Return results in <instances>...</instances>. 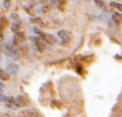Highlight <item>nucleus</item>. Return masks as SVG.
<instances>
[{
  "label": "nucleus",
  "instance_id": "f257e3e1",
  "mask_svg": "<svg viewBox=\"0 0 122 117\" xmlns=\"http://www.w3.org/2000/svg\"><path fill=\"white\" fill-rule=\"evenodd\" d=\"M35 33H36V35H39V36H40L39 37H41L45 43L53 44V43H55V42H56V40H55V37H54V36H52L49 35V34H45V33H43L42 31H41L40 29L36 28V29H35Z\"/></svg>",
  "mask_w": 122,
  "mask_h": 117
},
{
  "label": "nucleus",
  "instance_id": "f03ea898",
  "mask_svg": "<svg viewBox=\"0 0 122 117\" xmlns=\"http://www.w3.org/2000/svg\"><path fill=\"white\" fill-rule=\"evenodd\" d=\"M58 37L61 40V41H63L64 43H69L70 41L72 40V33L68 30H60L57 33Z\"/></svg>",
  "mask_w": 122,
  "mask_h": 117
},
{
  "label": "nucleus",
  "instance_id": "7ed1b4c3",
  "mask_svg": "<svg viewBox=\"0 0 122 117\" xmlns=\"http://www.w3.org/2000/svg\"><path fill=\"white\" fill-rule=\"evenodd\" d=\"M30 40L34 41V45L36 46V48L40 51H43L45 48V42L39 36H30Z\"/></svg>",
  "mask_w": 122,
  "mask_h": 117
},
{
  "label": "nucleus",
  "instance_id": "20e7f679",
  "mask_svg": "<svg viewBox=\"0 0 122 117\" xmlns=\"http://www.w3.org/2000/svg\"><path fill=\"white\" fill-rule=\"evenodd\" d=\"M5 52H6L7 55H9L13 58L18 57V52H17L16 49H15L13 44H11V43H6L5 44Z\"/></svg>",
  "mask_w": 122,
  "mask_h": 117
},
{
  "label": "nucleus",
  "instance_id": "39448f33",
  "mask_svg": "<svg viewBox=\"0 0 122 117\" xmlns=\"http://www.w3.org/2000/svg\"><path fill=\"white\" fill-rule=\"evenodd\" d=\"M36 116H37V111L34 108L23 110L19 114V117H36Z\"/></svg>",
  "mask_w": 122,
  "mask_h": 117
},
{
  "label": "nucleus",
  "instance_id": "423d86ee",
  "mask_svg": "<svg viewBox=\"0 0 122 117\" xmlns=\"http://www.w3.org/2000/svg\"><path fill=\"white\" fill-rule=\"evenodd\" d=\"M6 72H7V74H9V75L17 74L19 72V66L17 64H15V63H10V64L7 65Z\"/></svg>",
  "mask_w": 122,
  "mask_h": 117
},
{
  "label": "nucleus",
  "instance_id": "0eeeda50",
  "mask_svg": "<svg viewBox=\"0 0 122 117\" xmlns=\"http://www.w3.org/2000/svg\"><path fill=\"white\" fill-rule=\"evenodd\" d=\"M21 26H22V24H21V21L19 20V21H15L14 22V24L12 25V32H14L15 34H18L19 32H20V30H21Z\"/></svg>",
  "mask_w": 122,
  "mask_h": 117
},
{
  "label": "nucleus",
  "instance_id": "6e6552de",
  "mask_svg": "<svg viewBox=\"0 0 122 117\" xmlns=\"http://www.w3.org/2000/svg\"><path fill=\"white\" fill-rule=\"evenodd\" d=\"M0 80L1 81H8L9 80V74H7V72L2 69H0Z\"/></svg>",
  "mask_w": 122,
  "mask_h": 117
},
{
  "label": "nucleus",
  "instance_id": "1a4fd4ad",
  "mask_svg": "<svg viewBox=\"0 0 122 117\" xmlns=\"http://www.w3.org/2000/svg\"><path fill=\"white\" fill-rule=\"evenodd\" d=\"M11 97H7L5 95H3V93H0V101H5V102H10L11 100Z\"/></svg>",
  "mask_w": 122,
  "mask_h": 117
},
{
  "label": "nucleus",
  "instance_id": "9d476101",
  "mask_svg": "<svg viewBox=\"0 0 122 117\" xmlns=\"http://www.w3.org/2000/svg\"><path fill=\"white\" fill-rule=\"evenodd\" d=\"M109 5L112 6V7H114V8H116V9L118 8V10L121 11V4L120 3H116V2H114V1H111L109 3Z\"/></svg>",
  "mask_w": 122,
  "mask_h": 117
},
{
  "label": "nucleus",
  "instance_id": "9b49d317",
  "mask_svg": "<svg viewBox=\"0 0 122 117\" xmlns=\"http://www.w3.org/2000/svg\"><path fill=\"white\" fill-rule=\"evenodd\" d=\"M3 5H4L5 8H9V7L11 6V2L10 1H4L3 2Z\"/></svg>",
  "mask_w": 122,
  "mask_h": 117
},
{
  "label": "nucleus",
  "instance_id": "f8f14e48",
  "mask_svg": "<svg viewBox=\"0 0 122 117\" xmlns=\"http://www.w3.org/2000/svg\"><path fill=\"white\" fill-rule=\"evenodd\" d=\"M4 28L5 27L1 24V23H0V36H1V37L3 36V30H4Z\"/></svg>",
  "mask_w": 122,
  "mask_h": 117
},
{
  "label": "nucleus",
  "instance_id": "ddd939ff",
  "mask_svg": "<svg viewBox=\"0 0 122 117\" xmlns=\"http://www.w3.org/2000/svg\"><path fill=\"white\" fill-rule=\"evenodd\" d=\"M4 88H5V85H4L2 82H0V92H1V91H2Z\"/></svg>",
  "mask_w": 122,
  "mask_h": 117
}]
</instances>
